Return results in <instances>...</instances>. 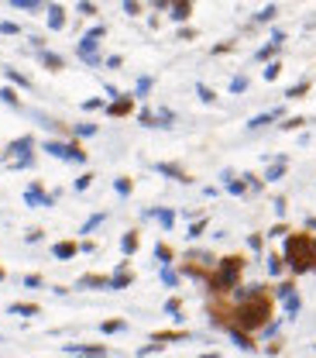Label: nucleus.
Returning <instances> with one entry per match:
<instances>
[{
  "label": "nucleus",
  "instance_id": "1",
  "mask_svg": "<svg viewBox=\"0 0 316 358\" xmlns=\"http://www.w3.org/2000/svg\"><path fill=\"white\" fill-rule=\"evenodd\" d=\"M237 327H244V331H258V327H265V320L272 317V300L268 296H251L247 303H240L237 307Z\"/></svg>",
  "mask_w": 316,
  "mask_h": 358
},
{
  "label": "nucleus",
  "instance_id": "2",
  "mask_svg": "<svg viewBox=\"0 0 316 358\" xmlns=\"http://www.w3.org/2000/svg\"><path fill=\"white\" fill-rule=\"evenodd\" d=\"M285 252H289V262L296 272H306L310 265H316V248H313V238L306 234H292L285 241Z\"/></svg>",
  "mask_w": 316,
  "mask_h": 358
},
{
  "label": "nucleus",
  "instance_id": "3",
  "mask_svg": "<svg viewBox=\"0 0 316 358\" xmlns=\"http://www.w3.org/2000/svg\"><path fill=\"white\" fill-rule=\"evenodd\" d=\"M240 265H244V258H224V269H220V276L213 279V286L217 289L231 286V283L237 279V272H240Z\"/></svg>",
  "mask_w": 316,
  "mask_h": 358
},
{
  "label": "nucleus",
  "instance_id": "4",
  "mask_svg": "<svg viewBox=\"0 0 316 358\" xmlns=\"http://www.w3.org/2000/svg\"><path fill=\"white\" fill-rule=\"evenodd\" d=\"M189 14V0H175V17H186Z\"/></svg>",
  "mask_w": 316,
  "mask_h": 358
},
{
  "label": "nucleus",
  "instance_id": "5",
  "mask_svg": "<svg viewBox=\"0 0 316 358\" xmlns=\"http://www.w3.org/2000/svg\"><path fill=\"white\" fill-rule=\"evenodd\" d=\"M73 252H76L73 245H59V248H55V255H62V258H66V255H73Z\"/></svg>",
  "mask_w": 316,
  "mask_h": 358
},
{
  "label": "nucleus",
  "instance_id": "6",
  "mask_svg": "<svg viewBox=\"0 0 316 358\" xmlns=\"http://www.w3.org/2000/svg\"><path fill=\"white\" fill-rule=\"evenodd\" d=\"M313 248H316V238H313Z\"/></svg>",
  "mask_w": 316,
  "mask_h": 358
}]
</instances>
